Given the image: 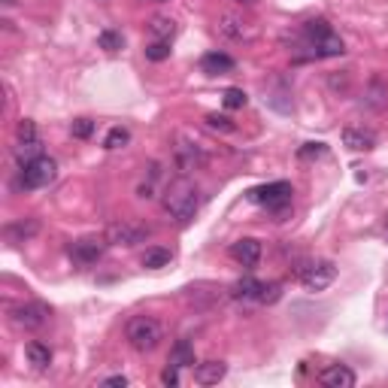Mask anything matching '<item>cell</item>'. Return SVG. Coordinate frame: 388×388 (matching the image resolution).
<instances>
[{
    "mask_svg": "<svg viewBox=\"0 0 388 388\" xmlns=\"http://www.w3.org/2000/svg\"><path fill=\"white\" fill-rule=\"evenodd\" d=\"M249 200L264 203L267 209H279V212H283L291 203V186H288V182H270V186L252 188L249 191Z\"/></svg>",
    "mask_w": 388,
    "mask_h": 388,
    "instance_id": "8992f818",
    "label": "cell"
},
{
    "mask_svg": "<svg viewBox=\"0 0 388 388\" xmlns=\"http://www.w3.org/2000/svg\"><path fill=\"white\" fill-rule=\"evenodd\" d=\"M27 140H37V128L34 122H18V143H27Z\"/></svg>",
    "mask_w": 388,
    "mask_h": 388,
    "instance_id": "1f68e13d",
    "label": "cell"
},
{
    "mask_svg": "<svg viewBox=\"0 0 388 388\" xmlns=\"http://www.w3.org/2000/svg\"><path fill=\"white\" fill-rule=\"evenodd\" d=\"M279 295H283V285H279V283H264V285H261V295H258V304H276Z\"/></svg>",
    "mask_w": 388,
    "mask_h": 388,
    "instance_id": "83f0119b",
    "label": "cell"
},
{
    "mask_svg": "<svg viewBox=\"0 0 388 388\" xmlns=\"http://www.w3.org/2000/svg\"><path fill=\"white\" fill-rule=\"evenodd\" d=\"M237 4H242V6H252V4H255V0H237Z\"/></svg>",
    "mask_w": 388,
    "mask_h": 388,
    "instance_id": "d590c367",
    "label": "cell"
},
{
    "mask_svg": "<svg viewBox=\"0 0 388 388\" xmlns=\"http://www.w3.org/2000/svg\"><path fill=\"white\" fill-rule=\"evenodd\" d=\"M170 249H146V255H143V267H149V270H158V267H167L170 264Z\"/></svg>",
    "mask_w": 388,
    "mask_h": 388,
    "instance_id": "603a6c76",
    "label": "cell"
},
{
    "mask_svg": "<svg viewBox=\"0 0 388 388\" xmlns=\"http://www.w3.org/2000/svg\"><path fill=\"white\" fill-rule=\"evenodd\" d=\"M48 306L46 304H22L13 309V322L25 331H40V328L48 322Z\"/></svg>",
    "mask_w": 388,
    "mask_h": 388,
    "instance_id": "ba28073f",
    "label": "cell"
},
{
    "mask_svg": "<svg viewBox=\"0 0 388 388\" xmlns=\"http://www.w3.org/2000/svg\"><path fill=\"white\" fill-rule=\"evenodd\" d=\"M97 43H101V48H106V52H119V48L124 46L122 34H115V31H103L101 37H97Z\"/></svg>",
    "mask_w": 388,
    "mask_h": 388,
    "instance_id": "4316f807",
    "label": "cell"
},
{
    "mask_svg": "<svg viewBox=\"0 0 388 388\" xmlns=\"http://www.w3.org/2000/svg\"><path fill=\"white\" fill-rule=\"evenodd\" d=\"M337 279V267L331 261H309L306 267H300V283L306 291H325Z\"/></svg>",
    "mask_w": 388,
    "mask_h": 388,
    "instance_id": "5b68a950",
    "label": "cell"
},
{
    "mask_svg": "<svg viewBox=\"0 0 388 388\" xmlns=\"http://www.w3.org/2000/svg\"><path fill=\"white\" fill-rule=\"evenodd\" d=\"M37 155H40V140H27V143H18L15 146V158L27 164V161H34Z\"/></svg>",
    "mask_w": 388,
    "mask_h": 388,
    "instance_id": "d4e9b609",
    "label": "cell"
},
{
    "mask_svg": "<svg viewBox=\"0 0 388 388\" xmlns=\"http://www.w3.org/2000/svg\"><path fill=\"white\" fill-rule=\"evenodd\" d=\"M219 34L228 37V40L242 43V40H252V37H255V25L246 22V18H240V15H234V13H225L219 18Z\"/></svg>",
    "mask_w": 388,
    "mask_h": 388,
    "instance_id": "30bf717a",
    "label": "cell"
},
{
    "mask_svg": "<svg viewBox=\"0 0 388 388\" xmlns=\"http://www.w3.org/2000/svg\"><path fill=\"white\" fill-rule=\"evenodd\" d=\"M37 231H40V221H37V219H22V221H15V225L6 228V240L9 242H25V240H31Z\"/></svg>",
    "mask_w": 388,
    "mask_h": 388,
    "instance_id": "e0dca14e",
    "label": "cell"
},
{
    "mask_svg": "<svg viewBox=\"0 0 388 388\" xmlns=\"http://www.w3.org/2000/svg\"><path fill=\"white\" fill-rule=\"evenodd\" d=\"M207 124H209L212 131H234V128H237V124L231 122L228 115H219V112H209V115H207Z\"/></svg>",
    "mask_w": 388,
    "mask_h": 388,
    "instance_id": "f546056e",
    "label": "cell"
},
{
    "mask_svg": "<svg viewBox=\"0 0 388 388\" xmlns=\"http://www.w3.org/2000/svg\"><path fill=\"white\" fill-rule=\"evenodd\" d=\"M343 146H349L352 152H370L376 146V134L367 128H346L343 131Z\"/></svg>",
    "mask_w": 388,
    "mask_h": 388,
    "instance_id": "5bb4252c",
    "label": "cell"
},
{
    "mask_svg": "<svg viewBox=\"0 0 388 388\" xmlns=\"http://www.w3.org/2000/svg\"><path fill=\"white\" fill-rule=\"evenodd\" d=\"M158 4H161V0H158Z\"/></svg>",
    "mask_w": 388,
    "mask_h": 388,
    "instance_id": "74e56055",
    "label": "cell"
},
{
    "mask_svg": "<svg viewBox=\"0 0 388 388\" xmlns=\"http://www.w3.org/2000/svg\"><path fill=\"white\" fill-rule=\"evenodd\" d=\"M25 355H27V361H31V364L37 367V370H46V367L52 364V349H48L46 343H40V340H34V343H27Z\"/></svg>",
    "mask_w": 388,
    "mask_h": 388,
    "instance_id": "ac0fdd59",
    "label": "cell"
},
{
    "mask_svg": "<svg viewBox=\"0 0 388 388\" xmlns=\"http://www.w3.org/2000/svg\"><path fill=\"white\" fill-rule=\"evenodd\" d=\"M131 143V131L128 128H112L110 134H106V149H122V146Z\"/></svg>",
    "mask_w": 388,
    "mask_h": 388,
    "instance_id": "484cf974",
    "label": "cell"
},
{
    "mask_svg": "<svg viewBox=\"0 0 388 388\" xmlns=\"http://www.w3.org/2000/svg\"><path fill=\"white\" fill-rule=\"evenodd\" d=\"M200 70L207 76H221V73H231L234 70V58L225 55V52H209L200 58Z\"/></svg>",
    "mask_w": 388,
    "mask_h": 388,
    "instance_id": "9a60e30c",
    "label": "cell"
},
{
    "mask_svg": "<svg viewBox=\"0 0 388 388\" xmlns=\"http://www.w3.org/2000/svg\"><path fill=\"white\" fill-rule=\"evenodd\" d=\"M106 388H124L128 385V376H110V380H103Z\"/></svg>",
    "mask_w": 388,
    "mask_h": 388,
    "instance_id": "e575fe53",
    "label": "cell"
},
{
    "mask_svg": "<svg viewBox=\"0 0 388 388\" xmlns=\"http://www.w3.org/2000/svg\"><path fill=\"white\" fill-rule=\"evenodd\" d=\"M161 207L173 221L186 225V221L194 219V212H198V207H200V194L188 179H176V182L167 186V191H164Z\"/></svg>",
    "mask_w": 388,
    "mask_h": 388,
    "instance_id": "6da1fadb",
    "label": "cell"
},
{
    "mask_svg": "<svg viewBox=\"0 0 388 388\" xmlns=\"http://www.w3.org/2000/svg\"><path fill=\"white\" fill-rule=\"evenodd\" d=\"M364 103L370 106V110H385V103H388V85L380 79V76H373L370 85H367V91H364Z\"/></svg>",
    "mask_w": 388,
    "mask_h": 388,
    "instance_id": "2e32d148",
    "label": "cell"
},
{
    "mask_svg": "<svg viewBox=\"0 0 388 388\" xmlns=\"http://www.w3.org/2000/svg\"><path fill=\"white\" fill-rule=\"evenodd\" d=\"M225 373H228L225 361H203V364L194 367V382L198 385H219L225 380Z\"/></svg>",
    "mask_w": 388,
    "mask_h": 388,
    "instance_id": "4fadbf2b",
    "label": "cell"
},
{
    "mask_svg": "<svg viewBox=\"0 0 388 388\" xmlns=\"http://www.w3.org/2000/svg\"><path fill=\"white\" fill-rule=\"evenodd\" d=\"M225 106H228V110H240V106H246V91H242V89H228L225 91Z\"/></svg>",
    "mask_w": 388,
    "mask_h": 388,
    "instance_id": "4dcf8cb0",
    "label": "cell"
},
{
    "mask_svg": "<svg viewBox=\"0 0 388 388\" xmlns=\"http://www.w3.org/2000/svg\"><path fill=\"white\" fill-rule=\"evenodd\" d=\"M146 58H149V61H164V58H170V40H152L146 46Z\"/></svg>",
    "mask_w": 388,
    "mask_h": 388,
    "instance_id": "cb8c5ba5",
    "label": "cell"
},
{
    "mask_svg": "<svg viewBox=\"0 0 388 388\" xmlns=\"http://www.w3.org/2000/svg\"><path fill=\"white\" fill-rule=\"evenodd\" d=\"M173 164H176V170L182 176H188V173L200 170L203 164H207V155L200 152V146H194L188 140H179L176 149H173Z\"/></svg>",
    "mask_w": 388,
    "mask_h": 388,
    "instance_id": "52a82bcc",
    "label": "cell"
},
{
    "mask_svg": "<svg viewBox=\"0 0 388 388\" xmlns=\"http://www.w3.org/2000/svg\"><path fill=\"white\" fill-rule=\"evenodd\" d=\"M231 255H234L242 267H255L261 261V242L252 240V237H242V240H237L234 246H231Z\"/></svg>",
    "mask_w": 388,
    "mask_h": 388,
    "instance_id": "7c38bea8",
    "label": "cell"
},
{
    "mask_svg": "<svg viewBox=\"0 0 388 388\" xmlns=\"http://www.w3.org/2000/svg\"><path fill=\"white\" fill-rule=\"evenodd\" d=\"M124 337H128L131 349H137V352H152L155 346L164 340V328L158 318L152 316H134L128 328H124Z\"/></svg>",
    "mask_w": 388,
    "mask_h": 388,
    "instance_id": "7a4b0ae2",
    "label": "cell"
},
{
    "mask_svg": "<svg viewBox=\"0 0 388 388\" xmlns=\"http://www.w3.org/2000/svg\"><path fill=\"white\" fill-rule=\"evenodd\" d=\"M297 155H300V158H309V155H325V143H306Z\"/></svg>",
    "mask_w": 388,
    "mask_h": 388,
    "instance_id": "d6a6232c",
    "label": "cell"
},
{
    "mask_svg": "<svg viewBox=\"0 0 388 388\" xmlns=\"http://www.w3.org/2000/svg\"><path fill=\"white\" fill-rule=\"evenodd\" d=\"M103 249H106V237H82V240H76L70 242V258L76 261V264H97L103 255Z\"/></svg>",
    "mask_w": 388,
    "mask_h": 388,
    "instance_id": "9c48e42d",
    "label": "cell"
},
{
    "mask_svg": "<svg viewBox=\"0 0 388 388\" xmlns=\"http://www.w3.org/2000/svg\"><path fill=\"white\" fill-rule=\"evenodd\" d=\"M70 134L76 140H89L91 134H94V122L91 119H76L73 124H70Z\"/></svg>",
    "mask_w": 388,
    "mask_h": 388,
    "instance_id": "f1b7e54d",
    "label": "cell"
},
{
    "mask_svg": "<svg viewBox=\"0 0 388 388\" xmlns=\"http://www.w3.org/2000/svg\"><path fill=\"white\" fill-rule=\"evenodd\" d=\"M149 237V228L140 225V221H131V219H119L106 228V242L110 246H137Z\"/></svg>",
    "mask_w": 388,
    "mask_h": 388,
    "instance_id": "277c9868",
    "label": "cell"
},
{
    "mask_svg": "<svg viewBox=\"0 0 388 388\" xmlns=\"http://www.w3.org/2000/svg\"><path fill=\"white\" fill-rule=\"evenodd\" d=\"M261 285H264V283H258V279L246 276V279H240V283L231 285V297H237V300H249V297H255V300H258Z\"/></svg>",
    "mask_w": 388,
    "mask_h": 388,
    "instance_id": "7402d4cb",
    "label": "cell"
},
{
    "mask_svg": "<svg viewBox=\"0 0 388 388\" xmlns=\"http://www.w3.org/2000/svg\"><path fill=\"white\" fill-rule=\"evenodd\" d=\"M343 52H346V48H343V40H340L334 31L328 34V37H322V40L313 46V55H316V58H334V55H343Z\"/></svg>",
    "mask_w": 388,
    "mask_h": 388,
    "instance_id": "ffe728a7",
    "label": "cell"
},
{
    "mask_svg": "<svg viewBox=\"0 0 388 388\" xmlns=\"http://www.w3.org/2000/svg\"><path fill=\"white\" fill-rule=\"evenodd\" d=\"M149 34H152V40H170V37L176 34V22H173L170 15H152Z\"/></svg>",
    "mask_w": 388,
    "mask_h": 388,
    "instance_id": "d6986e66",
    "label": "cell"
},
{
    "mask_svg": "<svg viewBox=\"0 0 388 388\" xmlns=\"http://www.w3.org/2000/svg\"><path fill=\"white\" fill-rule=\"evenodd\" d=\"M55 176H58V164H55V158H48V155H37L34 161H27L22 167L25 188H46Z\"/></svg>",
    "mask_w": 388,
    "mask_h": 388,
    "instance_id": "3957f363",
    "label": "cell"
},
{
    "mask_svg": "<svg viewBox=\"0 0 388 388\" xmlns=\"http://www.w3.org/2000/svg\"><path fill=\"white\" fill-rule=\"evenodd\" d=\"M385 237H388V231H385Z\"/></svg>",
    "mask_w": 388,
    "mask_h": 388,
    "instance_id": "8d00e7d4",
    "label": "cell"
},
{
    "mask_svg": "<svg viewBox=\"0 0 388 388\" xmlns=\"http://www.w3.org/2000/svg\"><path fill=\"white\" fill-rule=\"evenodd\" d=\"M318 382L325 388H352L355 385V373L349 370L346 364H331L318 373Z\"/></svg>",
    "mask_w": 388,
    "mask_h": 388,
    "instance_id": "8fae6325",
    "label": "cell"
},
{
    "mask_svg": "<svg viewBox=\"0 0 388 388\" xmlns=\"http://www.w3.org/2000/svg\"><path fill=\"white\" fill-rule=\"evenodd\" d=\"M170 364L179 367V370L188 367V364L194 367V346L188 343V340H176V346L170 349Z\"/></svg>",
    "mask_w": 388,
    "mask_h": 388,
    "instance_id": "44dd1931",
    "label": "cell"
},
{
    "mask_svg": "<svg viewBox=\"0 0 388 388\" xmlns=\"http://www.w3.org/2000/svg\"><path fill=\"white\" fill-rule=\"evenodd\" d=\"M161 382H164V385H179V367H173V364H170L167 370L161 373Z\"/></svg>",
    "mask_w": 388,
    "mask_h": 388,
    "instance_id": "836d02e7",
    "label": "cell"
}]
</instances>
